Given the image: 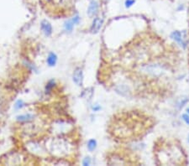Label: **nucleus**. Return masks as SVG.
<instances>
[{"mask_svg": "<svg viewBox=\"0 0 189 166\" xmlns=\"http://www.w3.org/2000/svg\"><path fill=\"white\" fill-rule=\"evenodd\" d=\"M187 112H188V114H189V108H188V109H187Z\"/></svg>", "mask_w": 189, "mask_h": 166, "instance_id": "obj_17", "label": "nucleus"}, {"mask_svg": "<svg viewBox=\"0 0 189 166\" xmlns=\"http://www.w3.org/2000/svg\"><path fill=\"white\" fill-rule=\"evenodd\" d=\"M72 81L76 86H81L83 81V72L80 67H76L74 70V72L72 75Z\"/></svg>", "mask_w": 189, "mask_h": 166, "instance_id": "obj_3", "label": "nucleus"}, {"mask_svg": "<svg viewBox=\"0 0 189 166\" xmlns=\"http://www.w3.org/2000/svg\"><path fill=\"white\" fill-rule=\"evenodd\" d=\"M135 3V0H125V8H129L130 7H132Z\"/></svg>", "mask_w": 189, "mask_h": 166, "instance_id": "obj_11", "label": "nucleus"}, {"mask_svg": "<svg viewBox=\"0 0 189 166\" xmlns=\"http://www.w3.org/2000/svg\"><path fill=\"white\" fill-rule=\"evenodd\" d=\"M91 164V160H90V158L88 157V158H85L84 160H83V165L87 166V165H90Z\"/></svg>", "mask_w": 189, "mask_h": 166, "instance_id": "obj_14", "label": "nucleus"}, {"mask_svg": "<svg viewBox=\"0 0 189 166\" xmlns=\"http://www.w3.org/2000/svg\"><path fill=\"white\" fill-rule=\"evenodd\" d=\"M72 21H73V23H74V25H77L79 22H80V18H79V16H75V17H73L72 19H71Z\"/></svg>", "mask_w": 189, "mask_h": 166, "instance_id": "obj_15", "label": "nucleus"}, {"mask_svg": "<svg viewBox=\"0 0 189 166\" xmlns=\"http://www.w3.org/2000/svg\"><path fill=\"white\" fill-rule=\"evenodd\" d=\"M98 9H99V4H98V2L97 0H92L89 3L87 13H88V15L90 18H93V17H95L98 14Z\"/></svg>", "mask_w": 189, "mask_h": 166, "instance_id": "obj_2", "label": "nucleus"}, {"mask_svg": "<svg viewBox=\"0 0 189 166\" xmlns=\"http://www.w3.org/2000/svg\"><path fill=\"white\" fill-rule=\"evenodd\" d=\"M182 117H183V121L187 123L188 125H189V114H188V113L183 114V115H182Z\"/></svg>", "mask_w": 189, "mask_h": 166, "instance_id": "obj_13", "label": "nucleus"}, {"mask_svg": "<svg viewBox=\"0 0 189 166\" xmlns=\"http://www.w3.org/2000/svg\"><path fill=\"white\" fill-rule=\"evenodd\" d=\"M74 23H73V21L71 20V19H69V20H67V21H66L65 22V24H64V29H65V30L67 31H71L72 30V29H73V27H74Z\"/></svg>", "mask_w": 189, "mask_h": 166, "instance_id": "obj_10", "label": "nucleus"}, {"mask_svg": "<svg viewBox=\"0 0 189 166\" xmlns=\"http://www.w3.org/2000/svg\"><path fill=\"white\" fill-rule=\"evenodd\" d=\"M171 38L176 41V43H178L180 45H183V46H185V43L183 41V35L180 31H173L171 35Z\"/></svg>", "mask_w": 189, "mask_h": 166, "instance_id": "obj_6", "label": "nucleus"}, {"mask_svg": "<svg viewBox=\"0 0 189 166\" xmlns=\"http://www.w3.org/2000/svg\"><path fill=\"white\" fill-rule=\"evenodd\" d=\"M47 61V64H48L49 66H56L57 61V55H56L55 53H53V52L50 53L49 55H48V57H47V61Z\"/></svg>", "mask_w": 189, "mask_h": 166, "instance_id": "obj_7", "label": "nucleus"}, {"mask_svg": "<svg viewBox=\"0 0 189 166\" xmlns=\"http://www.w3.org/2000/svg\"><path fill=\"white\" fill-rule=\"evenodd\" d=\"M188 99H184V101H182V100H181V101L177 103V107H178V109L183 108V107H184V105L188 102Z\"/></svg>", "mask_w": 189, "mask_h": 166, "instance_id": "obj_12", "label": "nucleus"}, {"mask_svg": "<svg viewBox=\"0 0 189 166\" xmlns=\"http://www.w3.org/2000/svg\"><path fill=\"white\" fill-rule=\"evenodd\" d=\"M100 108H101L100 107H93V110L95 111V112H97V111L99 110Z\"/></svg>", "mask_w": 189, "mask_h": 166, "instance_id": "obj_16", "label": "nucleus"}, {"mask_svg": "<svg viewBox=\"0 0 189 166\" xmlns=\"http://www.w3.org/2000/svg\"><path fill=\"white\" fill-rule=\"evenodd\" d=\"M40 4L47 9L63 8L70 6L71 0H40Z\"/></svg>", "mask_w": 189, "mask_h": 166, "instance_id": "obj_1", "label": "nucleus"}, {"mask_svg": "<svg viewBox=\"0 0 189 166\" xmlns=\"http://www.w3.org/2000/svg\"><path fill=\"white\" fill-rule=\"evenodd\" d=\"M188 143H189V136H188Z\"/></svg>", "mask_w": 189, "mask_h": 166, "instance_id": "obj_18", "label": "nucleus"}, {"mask_svg": "<svg viewBox=\"0 0 189 166\" xmlns=\"http://www.w3.org/2000/svg\"><path fill=\"white\" fill-rule=\"evenodd\" d=\"M103 23V18H99V17H95L93 20L92 25H91V32L93 34H97L102 28Z\"/></svg>", "mask_w": 189, "mask_h": 166, "instance_id": "obj_4", "label": "nucleus"}, {"mask_svg": "<svg viewBox=\"0 0 189 166\" xmlns=\"http://www.w3.org/2000/svg\"><path fill=\"white\" fill-rule=\"evenodd\" d=\"M34 118V116L33 115H30V114H25V115H21V116H19L17 117V120L18 121H20V122H28V121H30Z\"/></svg>", "mask_w": 189, "mask_h": 166, "instance_id": "obj_8", "label": "nucleus"}, {"mask_svg": "<svg viewBox=\"0 0 189 166\" xmlns=\"http://www.w3.org/2000/svg\"><path fill=\"white\" fill-rule=\"evenodd\" d=\"M96 148H97V141L93 139V138H92V139H90L88 143V149L89 151H94L95 149H96Z\"/></svg>", "mask_w": 189, "mask_h": 166, "instance_id": "obj_9", "label": "nucleus"}, {"mask_svg": "<svg viewBox=\"0 0 189 166\" xmlns=\"http://www.w3.org/2000/svg\"><path fill=\"white\" fill-rule=\"evenodd\" d=\"M40 29L45 36H50L52 34V26L47 20H42L40 23Z\"/></svg>", "mask_w": 189, "mask_h": 166, "instance_id": "obj_5", "label": "nucleus"}]
</instances>
